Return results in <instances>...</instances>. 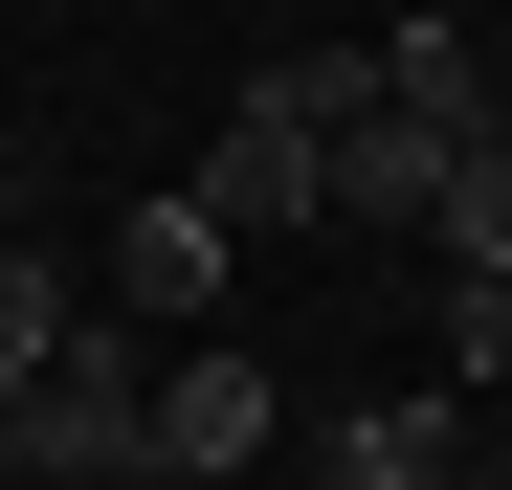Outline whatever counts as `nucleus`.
Masks as SVG:
<instances>
[{
  "label": "nucleus",
  "mask_w": 512,
  "mask_h": 490,
  "mask_svg": "<svg viewBox=\"0 0 512 490\" xmlns=\"http://www.w3.org/2000/svg\"><path fill=\"white\" fill-rule=\"evenodd\" d=\"M446 446H468V401H446V379H379V401H334V446H312V490H423Z\"/></svg>",
  "instance_id": "obj_5"
},
{
  "label": "nucleus",
  "mask_w": 512,
  "mask_h": 490,
  "mask_svg": "<svg viewBox=\"0 0 512 490\" xmlns=\"http://www.w3.org/2000/svg\"><path fill=\"white\" fill-rule=\"evenodd\" d=\"M401 245H423V268H512V112L423 156V223H401Z\"/></svg>",
  "instance_id": "obj_6"
},
{
  "label": "nucleus",
  "mask_w": 512,
  "mask_h": 490,
  "mask_svg": "<svg viewBox=\"0 0 512 490\" xmlns=\"http://www.w3.org/2000/svg\"><path fill=\"white\" fill-rule=\"evenodd\" d=\"M134 424H156V468H268V446H290V379H268V357L156 335V401H134ZM156 468H134V490H156Z\"/></svg>",
  "instance_id": "obj_2"
},
{
  "label": "nucleus",
  "mask_w": 512,
  "mask_h": 490,
  "mask_svg": "<svg viewBox=\"0 0 512 490\" xmlns=\"http://www.w3.org/2000/svg\"><path fill=\"white\" fill-rule=\"evenodd\" d=\"M156 490H268V468H156Z\"/></svg>",
  "instance_id": "obj_11"
},
{
  "label": "nucleus",
  "mask_w": 512,
  "mask_h": 490,
  "mask_svg": "<svg viewBox=\"0 0 512 490\" xmlns=\"http://www.w3.org/2000/svg\"><path fill=\"white\" fill-rule=\"evenodd\" d=\"M423 379H512V268H446V357Z\"/></svg>",
  "instance_id": "obj_9"
},
{
  "label": "nucleus",
  "mask_w": 512,
  "mask_h": 490,
  "mask_svg": "<svg viewBox=\"0 0 512 490\" xmlns=\"http://www.w3.org/2000/svg\"><path fill=\"white\" fill-rule=\"evenodd\" d=\"M67 357V245H23V223H0V401H23Z\"/></svg>",
  "instance_id": "obj_8"
},
{
  "label": "nucleus",
  "mask_w": 512,
  "mask_h": 490,
  "mask_svg": "<svg viewBox=\"0 0 512 490\" xmlns=\"http://www.w3.org/2000/svg\"><path fill=\"white\" fill-rule=\"evenodd\" d=\"M223 268H245V245H223V201H201V179H156V201L112 223V335H201V312H223Z\"/></svg>",
  "instance_id": "obj_3"
},
{
  "label": "nucleus",
  "mask_w": 512,
  "mask_h": 490,
  "mask_svg": "<svg viewBox=\"0 0 512 490\" xmlns=\"http://www.w3.org/2000/svg\"><path fill=\"white\" fill-rule=\"evenodd\" d=\"M201 201H223V245H290V223H312V134L245 90V112H223V156H201Z\"/></svg>",
  "instance_id": "obj_7"
},
{
  "label": "nucleus",
  "mask_w": 512,
  "mask_h": 490,
  "mask_svg": "<svg viewBox=\"0 0 512 490\" xmlns=\"http://www.w3.org/2000/svg\"><path fill=\"white\" fill-rule=\"evenodd\" d=\"M423 490H512V468H490V446H446V468H423Z\"/></svg>",
  "instance_id": "obj_10"
},
{
  "label": "nucleus",
  "mask_w": 512,
  "mask_h": 490,
  "mask_svg": "<svg viewBox=\"0 0 512 490\" xmlns=\"http://www.w3.org/2000/svg\"><path fill=\"white\" fill-rule=\"evenodd\" d=\"M134 401H156V335L67 312V357L0 401V490H134V468H156V424H134Z\"/></svg>",
  "instance_id": "obj_1"
},
{
  "label": "nucleus",
  "mask_w": 512,
  "mask_h": 490,
  "mask_svg": "<svg viewBox=\"0 0 512 490\" xmlns=\"http://www.w3.org/2000/svg\"><path fill=\"white\" fill-rule=\"evenodd\" d=\"M312 23H379V0H312Z\"/></svg>",
  "instance_id": "obj_12"
},
{
  "label": "nucleus",
  "mask_w": 512,
  "mask_h": 490,
  "mask_svg": "<svg viewBox=\"0 0 512 490\" xmlns=\"http://www.w3.org/2000/svg\"><path fill=\"white\" fill-rule=\"evenodd\" d=\"M357 67H379V112H423V134H490V112H512V67L446 23V0H379V23H357Z\"/></svg>",
  "instance_id": "obj_4"
}]
</instances>
